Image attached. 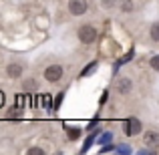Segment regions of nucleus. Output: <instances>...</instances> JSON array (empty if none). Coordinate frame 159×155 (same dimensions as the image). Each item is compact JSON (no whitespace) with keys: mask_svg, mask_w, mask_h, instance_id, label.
<instances>
[{"mask_svg":"<svg viewBox=\"0 0 159 155\" xmlns=\"http://www.w3.org/2000/svg\"><path fill=\"white\" fill-rule=\"evenodd\" d=\"M93 69H95V62H91V65L87 66L85 71H83V75H89V73H91V71H93Z\"/></svg>","mask_w":159,"mask_h":155,"instance_id":"nucleus-15","label":"nucleus"},{"mask_svg":"<svg viewBox=\"0 0 159 155\" xmlns=\"http://www.w3.org/2000/svg\"><path fill=\"white\" fill-rule=\"evenodd\" d=\"M131 87H133V83L129 81V79H119V81H117V93L127 95L129 91H131Z\"/></svg>","mask_w":159,"mask_h":155,"instance_id":"nucleus-6","label":"nucleus"},{"mask_svg":"<svg viewBox=\"0 0 159 155\" xmlns=\"http://www.w3.org/2000/svg\"><path fill=\"white\" fill-rule=\"evenodd\" d=\"M28 153H30V155H43V149H40V147H32V149H28Z\"/></svg>","mask_w":159,"mask_h":155,"instance_id":"nucleus-13","label":"nucleus"},{"mask_svg":"<svg viewBox=\"0 0 159 155\" xmlns=\"http://www.w3.org/2000/svg\"><path fill=\"white\" fill-rule=\"evenodd\" d=\"M61 77H62V66H58V65H51L47 71H44V79H47L48 83L61 81Z\"/></svg>","mask_w":159,"mask_h":155,"instance_id":"nucleus-4","label":"nucleus"},{"mask_svg":"<svg viewBox=\"0 0 159 155\" xmlns=\"http://www.w3.org/2000/svg\"><path fill=\"white\" fill-rule=\"evenodd\" d=\"M4 105H6V95H4L2 91H0V109H2Z\"/></svg>","mask_w":159,"mask_h":155,"instance_id":"nucleus-14","label":"nucleus"},{"mask_svg":"<svg viewBox=\"0 0 159 155\" xmlns=\"http://www.w3.org/2000/svg\"><path fill=\"white\" fill-rule=\"evenodd\" d=\"M6 73H8V77H10V79H18L20 75H22V65H18V62H12V65H8Z\"/></svg>","mask_w":159,"mask_h":155,"instance_id":"nucleus-7","label":"nucleus"},{"mask_svg":"<svg viewBox=\"0 0 159 155\" xmlns=\"http://www.w3.org/2000/svg\"><path fill=\"white\" fill-rule=\"evenodd\" d=\"M113 4H115V0H103V6L105 8H111Z\"/></svg>","mask_w":159,"mask_h":155,"instance_id":"nucleus-16","label":"nucleus"},{"mask_svg":"<svg viewBox=\"0 0 159 155\" xmlns=\"http://www.w3.org/2000/svg\"><path fill=\"white\" fill-rule=\"evenodd\" d=\"M121 10L123 12H131L133 10V2L131 0H123V2H121Z\"/></svg>","mask_w":159,"mask_h":155,"instance_id":"nucleus-10","label":"nucleus"},{"mask_svg":"<svg viewBox=\"0 0 159 155\" xmlns=\"http://www.w3.org/2000/svg\"><path fill=\"white\" fill-rule=\"evenodd\" d=\"M66 133H69V139L70 141H75V139H79V137H81V129H77V127H69L66 129Z\"/></svg>","mask_w":159,"mask_h":155,"instance_id":"nucleus-8","label":"nucleus"},{"mask_svg":"<svg viewBox=\"0 0 159 155\" xmlns=\"http://www.w3.org/2000/svg\"><path fill=\"white\" fill-rule=\"evenodd\" d=\"M87 8H89L87 0H69V12L75 16H83L87 12Z\"/></svg>","mask_w":159,"mask_h":155,"instance_id":"nucleus-3","label":"nucleus"},{"mask_svg":"<svg viewBox=\"0 0 159 155\" xmlns=\"http://www.w3.org/2000/svg\"><path fill=\"white\" fill-rule=\"evenodd\" d=\"M149 34H151L153 40H159V22H153L151 28H149Z\"/></svg>","mask_w":159,"mask_h":155,"instance_id":"nucleus-9","label":"nucleus"},{"mask_svg":"<svg viewBox=\"0 0 159 155\" xmlns=\"http://www.w3.org/2000/svg\"><path fill=\"white\" fill-rule=\"evenodd\" d=\"M143 141H145V145H147V147L157 149L159 147V133L157 131H147L143 135Z\"/></svg>","mask_w":159,"mask_h":155,"instance_id":"nucleus-5","label":"nucleus"},{"mask_svg":"<svg viewBox=\"0 0 159 155\" xmlns=\"http://www.w3.org/2000/svg\"><path fill=\"white\" fill-rule=\"evenodd\" d=\"M141 121L139 119H135V117H131V119H127L125 121V135H129V137H135V135H139L141 133Z\"/></svg>","mask_w":159,"mask_h":155,"instance_id":"nucleus-2","label":"nucleus"},{"mask_svg":"<svg viewBox=\"0 0 159 155\" xmlns=\"http://www.w3.org/2000/svg\"><path fill=\"white\" fill-rule=\"evenodd\" d=\"M24 89H26V91L36 89V83H32V79H30V81H26V83H24Z\"/></svg>","mask_w":159,"mask_h":155,"instance_id":"nucleus-12","label":"nucleus"},{"mask_svg":"<svg viewBox=\"0 0 159 155\" xmlns=\"http://www.w3.org/2000/svg\"><path fill=\"white\" fill-rule=\"evenodd\" d=\"M79 40H81L83 44H91L97 40V30H95V26H91V24H83L81 28H79Z\"/></svg>","mask_w":159,"mask_h":155,"instance_id":"nucleus-1","label":"nucleus"},{"mask_svg":"<svg viewBox=\"0 0 159 155\" xmlns=\"http://www.w3.org/2000/svg\"><path fill=\"white\" fill-rule=\"evenodd\" d=\"M149 65H151V69H153V71H159V54H155V57L149 61Z\"/></svg>","mask_w":159,"mask_h":155,"instance_id":"nucleus-11","label":"nucleus"}]
</instances>
